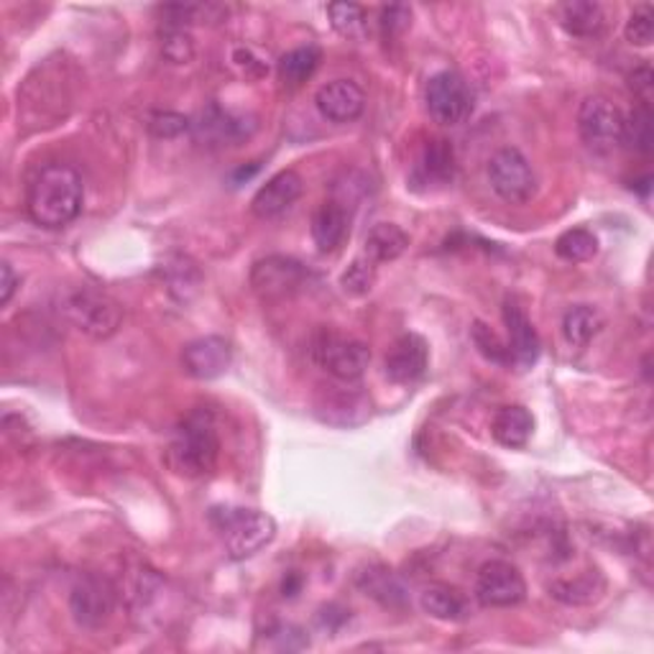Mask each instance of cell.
<instances>
[{
	"label": "cell",
	"instance_id": "6da1fadb",
	"mask_svg": "<svg viewBox=\"0 0 654 654\" xmlns=\"http://www.w3.org/2000/svg\"><path fill=\"white\" fill-rule=\"evenodd\" d=\"M84 184L70 164H47L33 177L27 192V212L39 228L59 231L80 218Z\"/></svg>",
	"mask_w": 654,
	"mask_h": 654
},
{
	"label": "cell",
	"instance_id": "7a4b0ae2",
	"mask_svg": "<svg viewBox=\"0 0 654 654\" xmlns=\"http://www.w3.org/2000/svg\"><path fill=\"white\" fill-rule=\"evenodd\" d=\"M220 457V437L215 422L208 412H192L187 417L172 443L167 447L164 461L169 469L184 479H205L215 471Z\"/></svg>",
	"mask_w": 654,
	"mask_h": 654
},
{
	"label": "cell",
	"instance_id": "3957f363",
	"mask_svg": "<svg viewBox=\"0 0 654 654\" xmlns=\"http://www.w3.org/2000/svg\"><path fill=\"white\" fill-rule=\"evenodd\" d=\"M210 524L215 526L225 552L233 560L253 557L276 537V522L256 509L215 506L210 509Z\"/></svg>",
	"mask_w": 654,
	"mask_h": 654
},
{
	"label": "cell",
	"instance_id": "277c9868",
	"mask_svg": "<svg viewBox=\"0 0 654 654\" xmlns=\"http://www.w3.org/2000/svg\"><path fill=\"white\" fill-rule=\"evenodd\" d=\"M67 320L92 341H108L123 325V304L95 286H80L64 302Z\"/></svg>",
	"mask_w": 654,
	"mask_h": 654
},
{
	"label": "cell",
	"instance_id": "5b68a950",
	"mask_svg": "<svg viewBox=\"0 0 654 654\" xmlns=\"http://www.w3.org/2000/svg\"><path fill=\"white\" fill-rule=\"evenodd\" d=\"M310 351L314 363L343 384L363 379V373L371 366V348L366 343L338 335L333 330H320Z\"/></svg>",
	"mask_w": 654,
	"mask_h": 654
},
{
	"label": "cell",
	"instance_id": "8992f818",
	"mask_svg": "<svg viewBox=\"0 0 654 654\" xmlns=\"http://www.w3.org/2000/svg\"><path fill=\"white\" fill-rule=\"evenodd\" d=\"M577 133L593 154L606 157L622 147L624 113L606 95H588L577 108Z\"/></svg>",
	"mask_w": 654,
	"mask_h": 654
},
{
	"label": "cell",
	"instance_id": "52a82bcc",
	"mask_svg": "<svg viewBox=\"0 0 654 654\" xmlns=\"http://www.w3.org/2000/svg\"><path fill=\"white\" fill-rule=\"evenodd\" d=\"M424 103H427L432 121L453 129V125L469 121L475 108V95L461 74L447 70L430 78L427 88H424Z\"/></svg>",
	"mask_w": 654,
	"mask_h": 654
},
{
	"label": "cell",
	"instance_id": "ba28073f",
	"mask_svg": "<svg viewBox=\"0 0 654 654\" xmlns=\"http://www.w3.org/2000/svg\"><path fill=\"white\" fill-rule=\"evenodd\" d=\"M489 182L509 205H524L537 192V177L520 149H499L489 161Z\"/></svg>",
	"mask_w": 654,
	"mask_h": 654
},
{
	"label": "cell",
	"instance_id": "9c48e42d",
	"mask_svg": "<svg viewBox=\"0 0 654 654\" xmlns=\"http://www.w3.org/2000/svg\"><path fill=\"white\" fill-rule=\"evenodd\" d=\"M118 603V588L100 573H84L70 591V611L78 626L103 628L113 616Z\"/></svg>",
	"mask_w": 654,
	"mask_h": 654
},
{
	"label": "cell",
	"instance_id": "30bf717a",
	"mask_svg": "<svg viewBox=\"0 0 654 654\" xmlns=\"http://www.w3.org/2000/svg\"><path fill=\"white\" fill-rule=\"evenodd\" d=\"M310 282V271L292 256H266L253 263L251 289L263 302H282L302 292Z\"/></svg>",
	"mask_w": 654,
	"mask_h": 654
},
{
	"label": "cell",
	"instance_id": "8fae6325",
	"mask_svg": "<svg viewBox=\"0 0 654 654\" xmlns=\"http://www.w3.org/2000/svg\"><path fill=\"white\" fill-rule=\"evenodd\" d=\"M475 598L489 608H509L522 603L526 598V581L520 567L506 560L483 563L475 575Z\"/></svg>",
	"mask_w": 654,
	"mask_h": 654
},
{
	"label": "cell",
	"instance_id": "7c38bea8",
	"mask_svg": "<svg viewBox=\"0 0 654 654\" xmlns=\"http://www.w3.org/2000/svg\"><path fill=\"white\" fill-rule=\"evenodd\" d=\"M233 363V348L225 338L220 335H205L198 341L187 343L182 351V366L198 381H212L220 379L231 369Z\"/></svg>",
	"mask_w": 654,
	"mask_h": 654
},
{
	"label": "cell",
	"instance_id": "4fadbf2b",
	"mask_svg": "<svg viewBox=\"0 0 654 654\" xmlns=\"http://www.w3.org/2000/svg\"><path fill=\"white\" fill-rule=\"evenodd\" d=\"M314 105L330 123H353L366 110V92L353 80H333L314 92Z\"/></svg>",
	"mask_w": 654,
	"mask_h": 654
},
{
	"label": "cell",
	"instance_id": "5bb4252c",
	"mask_svg": "<svg viewBox=\"0 0 654 654\" xmlns=\"http://www.w3.org/2000/svg\"><path fill=\"white\" fill-rule=\"evenodd\" d=\"M304 182L294 169H284L271 177L266 184L259 187V192L251 200V212L261 220H276L286 210L294 208V202L302 198Z\"/></svg>",
	"mask_w": 654,
	"mask_h": 654
},
{
	"label": "cell",
	"instance_id": "9a60e30c",
	"mask_svg": "<svg viewBox=\"0 0 654 654\" xmlns=\"http://www.w3.org/2000/svg\"><path fill=\"white\" fill-rule=\"evenodd\" d=\"M430 363V348L424 343V338L406 333L402 338H396L394 345L389 348L384 369L386 376L394 381V384H414L424 376Z\"/></svg>",
	"mask_w": 654,
	"mask_h": 654
},
{
	"label": "cell",
	"instance_id": "2e32d148",
	"mask_svg": "<svg viewBox=\"0 0 654 654\" xmlns=\"http://www.w3.org/2000/svg\"><path fill=\"white\" fill-rule=\"evenodd\" d=\"M504 325L509 335V355H512L514 366L522 371L532 369L537 363L542 353V343L537 330H534L532 320L526 318L522 308H516L514 302H506L504 308Z\"/></svg>",
	"mask_w": 654,
	"mask_h": 654
},
{
	"label": "cell",
	"instance_id": "e0dca14e",
	"mask_svg": "<svg viewBox=\"0 0 654 654\" xmlns=\"http://www.w3.org/2000/svg\"><path fill=\"white\" fill-rule=\"evenodd\" d=\"M355 585L384 608L402 611L406 608V603H410V593H406L404 583L399 581V575L394 571H389L384 565L363 567V571L355 575Z\"/></svg>",
	"mask_w": 654,
	"mask_h": 654
},
{
	"label": "cell",
	"instance_id": "ac0fdd59",
	"mask_svg": "<svg viewBox=\"0 0 654 654\" xmlns=\"http://www.w3.org/2000/svg\"><path fill=\"white\" fill-rule=\"evenodd\" d=\"M192 129L194 135H198V141L215 143V147H233V143L249 139L251 133L245 118H238L218 105H210Z\"/></svg>",
	"mask_w": 654,
	"mask_h": 654
},
{
	"label": "cell",
	"instance_id": "d6986e66",
	"mask_svg": "<svg viewBox=\"0 0 654 654\" xmlns=\"http://www.w3.org/2000/svg\"><path fill=\"white\" fill-rule=\"evenodd\" d=\"M420 606L427 616L450 624L463 622V618H469L471 614L469 598H465L455 585L447 583H430L427 588L420 593Z\"/></svg>",
	"mask_w": 654,
	"mask_h": 654
},
{
	"label": "cell",
	"instance_id": "ffe728a7",
	"mask_svg": "<svg viewBox=\"0 0 654 654\" xmlns=\"http://www.w3.org/2000/svg\"><path fill=\"white\" fill-rule=\"evenodd\" d=\"M560 27L577 39H596L606 29V11L593 0H567L557 8Z\"/></svg>",
	"mask_w": 654,
	"mask_h": 654
},
{
	"label": "cell",
	"instance_id": "44dd1931",
	"mask_svg": "<svg viewBox=\"0 0 654 654\" xmlns=\"http://www.w3.org/2000/svg\"><path fill=\"white\" fill-rule=\"evenodd\" d=\"M310 233H312L314 245H318V251L330 253L341 249L348 235V210L335 200L322 202L312 215Z\"/></svg>",
	"mask_w": 654,
	"mask_h": 654
},
{
	"label": "cell",
	"instance_id": "7402d4cb",
	"mask_svg": "<svg viewBox=\"0 0 654 654\" xmlns=\"http://www.w3.org/2000/svg\"><path fill=\"white\" fill-rule=\"evenodd\" d=\"M532 432H534V417L532 412L522 404L501 406L494 422H491V435H494V440L501 447H509V450L524 447L526 443H530Z\"/></svg>",
	"mask_w": 654,
	"mask_h": 654
},
{
	"label": "cell",
	"instance_id": "603a6c76",
	"mask_svg": "<svg viewBox=\"0 0 654 654\" xmlns=\"http://www.w3.org/2000/svg\"><path fill=\"white\" fill-rule=\"evenodd\" d=\"M410 249V235L394 223H379L373 225L366 243H363V256L371 263H389L396 261L402 253Z\"/></svg>",
	"mask_w": 654,
	"mask_h": 654
},
{
	"label": "cell",
	"instance_id": "cb8c5ba5",
	"mask_svg": "<svg viewBox=\"0 0 654 654\" xmlns=\"http://www.w3.org/2000/svg\"><path fill=\"white\" fill-rule=\"evenodd\" d=\"M322 62V52L318 47H296L292 52H286L276 62V74L279 82L284 84L286 90H300L304 82H308Z\"/></svg>",
	"mask_w": 654,
	"mask_h": 654
},
{
	"label": "cell",
	"instance_id": "d4e9b609",
	"mask_svg": "<svg viewBox=\"0 0 654 654\" xmlns=\"http://www.w3.org/2000/svg\"><path fill=\"white\" fill-rule=\"evenodd\" d=\"M603 314L593 304H575L563 314V338L571 348H585L601 333Z\"/></svg>",
	"mask_w": 654,
	"mask_h": 654
},
{
	"label": "cell",
	"instance_id": "484cf974",
	"mask_svg": "<svg viewBox=\"0 0 654 654\" xmlns=\"http://www.w3.org/2000/svg\"><path fill=\"white\" fill-rule=\"evenodd\" d=\"M420 172L432 184H447L455 177V151L445 139H432L422 151Z\"/></svg>",
	"mask_w": 654,
	"mask_h": 654
},
{
	"label": "cell",
	"instance_id": "4316f807",
	"mask_svg": "<svg viewBox=\"0 0 654 654\" xmlns=\"http://www.w3.org/2000/svg\"><path fill=\"white\" fill-rule=\"evenodd\" d=\"M654 115L652 108L644 103H636L632 108V113L624 115V133H622V143H626L628 149L636 151V154L650 157L654 149Z\"/></svg>",
	"mask_w": 654,
	"mask_h": 654
},
{
	"label": "cell",
	"instance_id": "83f0119b",
	"mask_svg": "<svg viewBox=\"0 0 654 654\" xmlns=\"http://www.w3.org/2000/svg\"><path fill=\"white\" fill-rule=\"evenodd\" d=\"M555 253L567 263L591 261L598 253V238L588 228H571L555 241Z\"/></svg>",
	"mask_w": 654,
	"mask_h": 654
},
{
	"label": "cell",
	"instance_id": "f1b7e54d",
	"mask_svg": "<svg viewBox=\"0 0 654 654\" xmlns=\"http://www.w3.org/2000/svg\"><path fill=\"white\" fill-rule=\"evenodd\" d=\"M328 19L341 37L359 39L366 29V8L359 3H330Z\"/></svg>",
	"mask_w": 654,
	"mask_h": 654
},
{
	"label": "cell",
	"instance_id": "f546056e",
	"mask_svg": "<svg viewBox=\"0 0 654 654\" xmlns=\"http://www.w3.org/2000/svg\"><path fill=\"white\" fill-rule=\"evenodd\" d=\"M161 54H164L172 64H187L194 57V39L187 27H174V23H164L161 31Z\"/></svg>",
	"mask_w": 654,
	"mask_h": 654
},
{
	"label": "cell",
	"instance_id": "4dcf8cb0",
	"mask_svg": "<svg viewBox=\"0 0 654 654\" xmlns=\"http://www.w3.org/2000/svg\"><path fill=\"white\" fill-rule=\"evenodd\" d=\"M471 341L479 348V353L491 363H499V366H509L512 363V355H509V345L501 341V338L491 330L486 322L475 320L471 328Z\"/></svg>",
	"mask_w": 654,
	"mask_h": 654
},
{
	"label": "cell",
	"instance_id": "1f68e13d",
	"mask_svg": "<svg viewBox=\"0 0 654 654\" xmlns=\"http://www.w3.org/2000/svg\"><path fill=\"white\" fill-rule=\"evenodd\" d=\"M373 284H376V263H371L366 256L355 259L341 276L343 292L351 296H366Z\"/></svg>",
	"mask_w": 654,
	"mask_h": 654
},
{
	"label": "cell",
	"instance_id": "d6a6232c",
	"mask_svg": "<svg viewBox=\"0 0 654 654\" xmlns=\"http://www.w3.org/2000/svg\"><path fill=\"white\" fill-rule=\"evenodd\" d=\"M624 37L628 44L634 47H650L654 39V11L652 6H636L632 13H628V21L624 27Z\"/></svg>",
	"mask_w": 654,
	"mask_h": 654
},
{
	"label": "cell",
	"instance_id": "836d02e7",
	"mask_svg": "<svg viewBox=\"0 0 654 654\" xmlns=\"http://www.w3.org/2000/svg\"><path fill=\"white\" fill-rule=\"evenodd\" d=\"M596 583H593V575H581L575 577V581H557L550 585V593L560 601L565 603H575V606H581V603H588L596 598Z\"/></svg>",
	"mask_w": 654,
	"mask_h": 654
},
{
	"label": "cell",
	"instance_id": "e575fe53",
	"mask_svg": "<svg viewBox=\"0 0 654 654\" xmlns=\"http://www.w3.org/2000/svg\"><path fill=\"white\" fill-rule=\"evenodd\" d=\"M233 64L245 80H261L269 74V57H263L256 47L243 44L233 49Z\"/></svg>",
	"mask_w": 654,
	"mask_h": 654
},
{
	"label": "cell",
	"instance_id": "d590c367",
	"mask_svg": "<svg viewBox=\"0 0 654 654\" xmlns=\"http://www.w3.org/2000/svg\"><path fill=\"white\" fill-rule=\"evenodd\" d=\"M149 129L159 139H174V135L184 133L190 129V121L180 113H154L149 121Z\"/></svg>",
	"mask_w": 654,
	"mask_h": 654
},
{
	"label": "cell",
	"instance_id": "8d00e7d4",
	"mask_svg": "<svg viewBox=\"0 0 654 654\" xmlns=\"http://www.w3.org/2000/svg\"><path fill=\"white\" fill-rule=\"evenodd\" d=\"M381 31L386 33V37H396V33H404L410 29L412 23V11L406 6H386L381 8Z\"/></svg>",
	"mask_w": 654,
	"mask_h": 654
},
{
	"label": "cell",
	"instance_id": "74e56055",
	"mask_svg": "<svg viewBox=\"0 0 654 654\" xmlns=\"http://www.w3.org/2000/svg\"><path fill=\"white\" fill-rule=\"evenodd\" d=\"M628 88L636 98H640V103L650 105L652 103V88H654V78H652V70L650 67H640V70L632 72V78H628Z\"/></svg>",
	"mask_w": 654,
	"mask_h": 654
},
{
	"label": "cell",
	"instance_id": "f35d334b",
	"mask_svg": "<svg viewBox=\"0 0 654 654\" xmlns=\"http://www.w3.org/2000/svg\"><path fill=\"white\" fill-rule=\"evenodd\" d=\"M19 286H21V276L16 274L11 263L3 261V266H0V304H3V308L13 300L16 289Z\"/></svg>",
	"mask_w": 654,
	"mask_h": 654
}]
</instances>
